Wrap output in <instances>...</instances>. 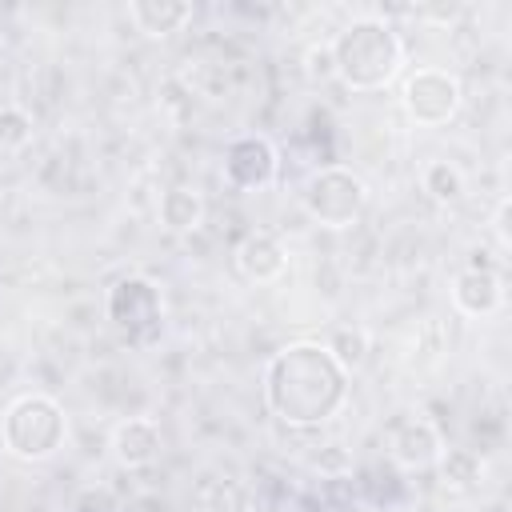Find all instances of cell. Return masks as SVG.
Segmentation results:
<instances>
[{"label":"cell","mask_w":512,"mask_h":512,"mask_svg":"<svg viewBox=\"0 0 512 512\" xmlns=\"http://www.w3.org/2000/svg\"><path fill=\"white\" fill-rule=\"evenodd\" d=\"M264 404L288 428L328 424L348 400V372L320 340H292L264 364Z\"/></svg>","instance_id":"6da1fadb"},{"label":"cell","mask_w":512,"mask_h":512,"mask_svg":"<svg viewBox=\"0 0 512 512\" xmlns=\"http://www.w3.org/2000/svg\"><path fill=\"white\" fill-rule=\"evenodd\" d=\"M328 48H332L336 80L344 88H352V92H380L408 64V48H404L400 32L384 16H356V20H348L328 40Z\"/></svg>","instance_id":"7a4b0ae2"},{"label":"cell","mask_w":512,"mask_h":512,"mask_svg":"<svg viewBox=\"0 0 512 512\" xmlns=\"http://www.w3.org/2000/svg\"><path fill=\"white\" fill-rule=\"evenodd\" d=\"M68 440V412L48 392H24L16 396L0 416V444L8 456L24 464L52 460Z\"/></svg>","instance_id":"3957f363"},{"label":"cell","mask_w":512,"mask_h":512,"mask_svg":"<svg viewBox=\"0 0 512 512\" xmlns=\"http://www.w3.org/2000/svg\"><path fill=\"white\" fill-rule=\"evenodd\" d=\"M300 200H304V212L320 228L344 232V228H352L364 216V208H368V184H364V176H356L344 164H324V168H316L304 180Z\"/></svg>","instance_id":"277c9868"},{"label":"cell","mask_w":512,"mask_h":512,"mask_svg":"<svg viewBox=\"0 0 512 512\" xmlns=\"http://www.w3.org/2000/svg\"><path fill=\"white\" fill-rule=\"evenodd\" d=\"M104 316L124 340L152 344L164 328V292L152 276H140V272L116 276L104 292Z\"/></svg>","instance_id":"5b68a950"},{"label":"cell","mask_w":512,"mask_h":512,"mask_svg":"<svg viewBox=\"0 0 512 512\" xmlns=\"http://www.w3.org/2000/svg\"><path fill=\"white\" fill-rule=\"evenodd\" d=\"M400 104H404V116L412 124H420V128H444L464 108V84H460L456 72L436 68V64H424V68H416V72L404 76Z\"/></svg>","instance_id":"8992f818"},{"label":"cell","mask_w":512,"mask_h":512,"mask_svg":"<svg viewBox=\"0 0 512 512\" xmlns=\"http://www.w3.org/2000/svg\"><path fill=\"white\" fill-rule=\"evenodd\" d=\"M224 180L236 192H264L276 184L280 176V152L268 136L260 132H244L224 148Z\"/></svg>","instance_id":"52a82bcc"},{"label":"cell","mask_w":512,"mask_h":512,"mask_svg":"<svg viewBox=\"0 0 512 512\" xmlns=\"http://www.w3.org/2000/svg\"><path fill=\"white\" fill-rule=\"evenodd\" d=\"M440 452H444V436H440V428H436L432 420H424V416L400 420V424L392 428V436H388V456H392V464L404 468V472H428V468H436Z\"/></svg>","instance_id":"ba28073f"},{"label":"cell","mask_w":512,"mask_h":512,"mask_svg":"<svg viewBox=\"0 0 512 512\" xmlns=\"http://www.w3.org/2000/svg\"><path fill=\"white\" fill-rule=\"evenodd\" d=\"M232 260H236V272L252 284H272L284 276L288 268V248L280 236L272 232H248L240 236V244L232 248Z\"/></svg>","instance_id":"9c48e42d"},{"label":"cell","mask_w":512,"mask_h":512,"mask_svg":"<svg viewBox=\"0 0 512 512\" xmlns=\"http://www.w3.org/2000/svg\"><path fill=\"white\" fill-rule=\"evenodd\" d=\"M160 444H164V432L152 416H128L112 428V456L128 472L152 468L156 456H160Z\"/></svg>","instance_id":"30bf717a"},{"label":"cell","mask_w":512,"mask_h":512,"mask_svg":"<svg viewBox=\"0 0 512 512\" xmlns=\"http://www.w3.org/2000/svg\"><path fill=\"white\" fill-rule=\"evenodd\" d=\"M504 304V280L500 272H484V268H464L452 280V308L460 316L484 320Z\"/></svg>","instance_id":"8fae6325"},{"label":"cell","mask_w":512,"mask_h":512,"mask_svg":"<svg viewBox=\"0 0 512 512\" xmlns=\"http://www.w3.org/2000/svg\"><path fill=\"white\" fill-rule=\"evenodd\" d=\"M204 212H208L204 192L192 188V184H172V188H164V196H160V204H156L160 224H164L168 232H176V236L196 232V228L204 224Z\"/></svg>","instance_id":"7c38bea8"},{"label":"cell","mask_w":512,"mask_h":512,"mask_svg":"<svg viewBox=\"0 0 512 512\" xmlns=\"http://www.w3.org/2000/svg\"><path fill=\"white\" fill-rule=\"evenodd\" d=\"M128 20L144 36H172L192 20V4H184V0H132Z\"/></svg>","instance_id":"4fadbf2b"},{"label":"cell","mask_w":512,"mask_h":512,"mask_svg":"<svg viewBox=\"0 0 512 512\" xmlns=\"http://www.w3.org/2000/svg\"><path fill=\"white\" fill-rule=\"evenodd\" d=\"M484 456L472 448H444L436 460V476L448 492H476L484 484Z\"/></svg>","instance_id":"5bb4252c"},{"label":"cell","mask_w":512,"mask_h":512,"mask_svg":"<svg viewBox=\"0 0 512 512\" xmlns=\"http://www.w3.org/2000/svg\"><path fill=\"white\" fill-rule=\"evenodd\" d=\"M420 188L428 192V200L436 204H460L464 192H468V180L464 172L452 164V160H428L420 168Z\"/></svg>","instance_id":"9a60e30c"},{"label":"cell","mask_w":512,"mask_h":512,"mask_svg":"<svg viewBox=\"0 0 512 512\" xmlns=\"http://www.w3.org/2000/svg\"><path fill=\"white\" fill-rule=\"evenodd\" d=\"M36 136V120L28 108L20 104H0V156H16L32 144Z\"/></svg>","instance_id":"2e32d148"},{"label":"cell","mask_w":512,"mask_h":512,"mask_svg":"<svg viewBox=\"0 0 512 512\" xmlns=\"http://www.w3.org/2000/svg\"><path fill=\"white\" fill-rule=\"evenodd\" d=\"M324 348L336 356V364L352 376L364 360H368V332L360 328V324H344V328H336L328 340H324Z\"/></svg>","instance_id":"e0dca14e"},{"label":"cell","mask_w":512,"mask_h":512,"mask_svg":"<svg viewBox=\"0 0 512 512\" xmlns=\"http://www.w3.org/2000/svg\"><path fill=\"white\" fill-rule=\"evenodd\" d=\"M200 500H204V508H208V512H244V504H248L244 488H240V484H232V480L204 484Z\"/></svg>","instance_id":"ac0fdd59"},{"label":"cell","mask_w":512,"mask_h":512,"mask_svg":"<svg viewBox=\"0 0 512 512\" xmlns=\"http://www.w3.org/2000/svg\"><path fill=\"white\" fill-rule=\"evenodd\" d=\"M324 480H344L348 472H352V456H348V448L344 444H324L320 452H312V460H308Z\"/></svg>","instance_id":"d6986e66"},{"label":"cell","mask_w":512,"mask_h":512,"mask_svg":"<svg viewBox=\"0 0 512 512\" xmlns=\"http://www.w3.org/2000/svg\"><path fill=\"white\" fill-rule=\"evenodd\" d=\"M308 76L312 80H332L336 76V68H332V48L328 44H316V48H308Z\"/></svg>","instance_id":"ffe728a7"},{"label":"cell","mask_w":512,"mask_h":512,"mask_svg":"<svg viewBox=\"0 0 512 512\" xmlns=\"http://www.w3.org/2000/svg\"><path fill=\"white\" fill-rule=\"evenodd\" d=\"M508 216H512V200L500 196V204H496V212H492V232H496V244H500V248L512 244V224H508Z\"/></svg>","instance_id":"44dd1931"}]
</instances>
